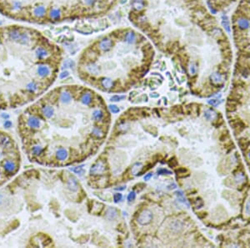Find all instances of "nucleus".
<instances>
[{
	"label": "nucleus",
	"mask_w": 250,
	"mask_h": 248,
	"mask_svg": "<svg viewBox=\"0 0 250 248\" xmlns=\"http://www.w3.org/2000/svg\"><path fill=\"white\" fill-rule=\"evenodd\" d=\"M9 39L19 44L27 45L29 42V37L26 33H20L18 30H13L9 33Z\"/></svg>",
	"instance_id": "f257e3e1"
},
{
	"label": "nucleus",
	"mask_w": 250,
	"mask_h": 248,
	"mask_svg": "<svg viewBox=\"0 0 250 248\" xmlns=\"http://www.w3.org/2000/svg\"><path fill=\"white\" fill-rule=\"evenodd\" d=\"M153 215L151 210H144L140 213L139 216L138 217V222L141 226H145L149 224L153 221Z\"/></svg>",
	"instance_id": "f03ea898"
},
{
	"label": "nucleus",
	"mask_w": 250,
	"mask_h": 248,
	"mask_svg": "<svg viewBox=\"0 0 250 248\" xmlns=\"http://www.w3.org/2000/svg\"><path fill=\"white\" fill-rule=\"evenodd\" d=\"M26 126L32 130H35V129H39L41 125V121L40 120L36 117L34 115L32 116H29V117L26 119Z\"/></svg>",
	"instance_id": "7ed1b4c3"
},
{
	"label": "nucleus",
	"mask_w": 250,
	"mask_h": 248,
	"mask_svg": "<svg viewBox=\"0 0 250 248\" xmlns=\"http://www.w3.org/2000/svg\"><path fill=\"white\" fill-rule=\"evenodd\" d=\"M106 170L105 165L102 161H98L96 162L94 165H93V166L90 169V174L91 175H101L103 174Z\"/></svg>",
	"instance_id": "20e7f679"
},
{
	"label": "nucleus",
	"mask_w": 250,
	"mask_h": 248,
	"mask_svg": "<svg viewBox=\"0 0 250 248\" xmlns=\"http://www.w3.org/2000/svg\"><path fill=\"white\" fill-rule=\"evenodd\" d=\"M112 46H113V42H112L111 39H107V38L103 39V40H101L99 44H98L100 50H102L103 52H107V51L110 50Z\"/></svg>",
	"instance_id": "39448f33"
},
{
	"label": "nucleus",
	"mask_w": 250,
	"mask_h": 248,
	"mask_svg": "<svg viewBox=\"0 0 250 248\" xmlns=\"http://www.w3.org/2000/svg\"><path fill=\"white\" fill-rule=\"evenodd\" d=\"M118 216V210L114 207H109L105 213V218L109 221H113Z\"/></svg>",
	"instance_id": "423d86ee"
},
{
	"label": "nucleus",
	"mask_w": 250,
	"mask_h": 248,
	"mask_svg": "<svg viewBox=\"0 0 250 248\" xmlns=\"http://www.w3.org/2000/svg\"><path fill=\"white\" fill-rule=\"evenodd\" d=\"M68 151L65 149L60 148L56 151V158H57L58 160L63 161V160L68 159Z\"/></svg>",
	"instance_id": "0eeeda50"
},
{
	"label": "nucleus",
	"mask_w": 250,
	"mask_h": 248,
	"mask_svg": "<svg viewBox=\"0 0 250 248\" xmlns=\"http://www.w3.org/2000/svg\"><path fill=\"white\" fill-rule=\"evenodd\" d=\"M37 72H38V75L40 77L44 78V77H47L48 75H49L50 70H49V68L48 66H46V65H39L38 67Z\"/></svg>",
	"instance_id": "6e6552de"
},
{
	"label": "nucleus",
	"mask_w": 250,
	"mask_h": 248,
	"mask_svg": "<svg viewBox=\"0 0 250 248\" xmlns=\"http://www.w3.org/2000/svg\"><path fill=\"white\" fill-rule=\"evenodd\" d=\"M42 114L44 116H45L46 118H52L53 115L54 114V109L49 106V105H46V106H44L42 108Z\"/></svg>",
	"instance_id": "1a4fd4ad"
},
{
	"label": "nucleus",
	"mask_w": 250,
	"mask_h": 248,
	"mask_svg": "<svg viewBox=\"0 0 250 248\" xmlns=\"http://www.w3.org/2000/svg\"><path fill=\"white\" fill-rule=\"evenodd\" d=\"M68 187L72 191H77L78 190V184L75 178L70 177L68 180Z\"/></svg>",
	"instance_id": "9d476101"
},
{
	"label": "nucleus",
	"mask_w": 250,
	"mask_h": 248,
	"mask_svg": "<svg viewBox=\"0 0 250 248\" xmlns=\"http://www.w3.org/2000/svg\"><path fill=\"white\" fill-rule=\"evenodd\" d=\"M72 99V96L70 93H68V91H63L60 94V101L63 104H68L71 102Z\"/></svg>",
	"instance_id": "9b49d317"
},
{
	"label": "nucleus",
	"mask_w": 250,
	"mask_h": 248,
	"mask_svg": "<svg viewBox=\"0 0 250 248\" xmlns=\"http://www.w3.org/2000/svg\"><path fill=\"white\" fill-rule=\"evenodd\" d=\"M237 24H238V26L239 27V29H248L250 26L249 21L246 19H243V18L238 19Z\"/></svg>",
	"instance_id": "f8f14e48"
},
{
	"label": "nucleus",
	"mask_w": 250,
	"mask_h": 248,
	"mask_svg": "<svg viewBox=\"0 0 250 248\" xmlns=\"http://www.w3.org/2000/svg\"><path fill=\"white\" fill-rule=\"evenodd\" d=\"M210 80L214 84H219L223 82V76L219 73H213L210 75Z\"/></svg>",
	"instance_id": "ddd939ff"
},
{
	"label": "nucleus",
	"mask_w": 250,
	"mask_h": 248,
	"mask_svg": "<svg viewBox=\"0 0 250 248\" xmlns=\"http://www.w3.org/2000/svg\"><path fill=\"white\" fill-rule=\"evenodd\" d=\"M86 68H87V70L90 74H93V75H98V74L100 73L99 67L97 65H95V64H89V65H88Z\"/></svg>",
	"instance_id": "4468645a"
},
{
	"label": "nucleus",
	"mask_w": 250,
	"mask_h": 248,
	"mask_svg": "<svg viewBox=\"0 0 250 248\" xmlns=\"http://www.w3.org/2000/svg\"><path fill=\"white\" fill-rule=\"evenodd\" d=\"M132 6L137 11H141L144 8V2L143 0H134L132 2Z\"/></svg>",
	"instance_id": "2eb2a0df"
},
{
	"label": "nucleus",
	"mask_w": 250,
	"mask_h": 248,
	"mask_svg": "<svg viewBox=\"0 0 250 248\" xmlns=\"http://www.w3.org/2000/svg\"><path fill=\"white\" fill-rule=\"evenodd\" d=\"M174 194H175V196H177L178 200H179V201H180L181 203H183V204H184V205H187L188 207H189V204L188 203V200H186V198H185V196H184V194H183V191H177L175 192Z\"/></svg>",
	"instance_id": "dca6fc26"
},
{
	"label": "nucleus",
	"mask_w": 250,
	"mask_h": 248,
	"mask_svg": "<svg viewBox=\"0 0 250 248\" xmlns=\"http://www.w3.org/2000/svg\"><path fill=\"white\" fill-rule=\"evenodd\" d=\"M46 13V9L44 6H39V7H36L34 9V16L36 17H39V18H41L43 16H44V14Z\"/></svg>",
	"instance_id": "f3484780"
},
{
	"label": "nucleus",
	"mask_w": 250,
	"mask_h": 248,
	"mask_svg": "<svg viewBox=\"0 0 250 248\" xmlns=\"http://www.w3.org/2000/svg\"><path fill=\"white\" fill-rule=\"evenodd\" d=\"M35 54H36V57L38 58V59H44V58H46L48 55H49L47 50L44 49H43V48H38V49H37L36 51H35Z\"/></svg>",
	"instance_id": "a211bd4d"
},
{
	"label": "nucleus",
	"mask_w": 250,
	"mask_h": 248,
	"mask_svg": "<svg viewBox=\"0 0 250 248\" xmlns=\"http://www.w3.org/2000/svg\"><path fill=\"white\" fill-rule=\"evenodd\" d=\"M124 40H125V42H127L128 44H134V43H135V41H136L135 34L134 32L127 33L125 37H124Z\"/></svg>",
	"instance_id": "6ab92c4d"
},
{
	"label": "nucleus",
	"mask_w": 250,
	"mask_h": 248,
	"mask_svg": "<svg viewBox=\"0 0 250 248\" xmlns=\"http://www.w3.org/2000/svg\"><path fill=\"white\" fill-rule=\"evenodd\" d=\"M92 101V95L90 93H85L83 94V96L81 98V102L85 104V105H88Z\"/></svg>",
	"instance_id": "aec40b11"
},
{
	"label": "nucleus",
	"mask_w": 250,
	"mask_h": 248,
	"mask_svg": "<svg viewBox=\"0 0 250 248\" xmlns=\"http://www.w3.org/2000/svg\"><path fill=\"white\" fill-rule=\"evenodd\" d=\"M101 84H102V86L104 87L105 89H110L113 87L114 82L109 78H104L101 80Z\"/></svg>",
	"instance_id": "412c9836"
},
{
	"label": "nucleus",
	"mask_w": 250,
	"mask_h": 248,
	"mask_svg": "<svg viewBox=\"0 0 250 248\" xmlns=\"http://www.w3.org/2000/svg\"><path fill=\"white\" fill-rule=\"evenodd\" d=\"M26 89H27L29 93L33 94L38 90V85H37L35 82H29L27 85H26Z\"/></svg>",
	"instance_id": "4be33fe9"
},
{
	"label": "nucleus",
	"mask_w": 250,
	"mask_h": 248,
	"mask_svg": "<svg viewBox=\"0 0 250 248\" xmlns=\"http://www.w3.org/2000/svg\"><path fill=\"white\" fill-rule=\"evenodd\" d=\"M215 116H216L215 112L213 111V110H211V109H208V110H207V111H205V113H204V117H205L207 120H214V119L215 118Z\"/></svg>",
	"instance_id": "5701e85b"
},
{
	"label": "nucleus",
	"mask_w": 250,
	"mask_h": 248,
	"mask_svg": "<svg viewBox=\"0 0 250 248\" xmlns=\"http://www.w3.org/2000/svg\"><path fill=\"white\" fill-rule=\"evenodd\" d=\"M50 16H51V18H52V19H59V18H60V16H61V12H60V10H59V9H57V8L51 10V12H50Z\"/></svg>",
	"instance_id": "b1692460"
},
{
	"label": "nucleus",
	"mask_w": 250,
	"mask_h": 248,
	"mask_svg": "<svg viewBox=\"0 0 250 248\" xmlns=\"http://www.w3.org/2000/svg\"><path fill=\"white\" fill-rule=\"evenodd\" d=\"M92 134L94 136L98 137V138H101V137L103 136V133L102 130L98 127H93V129L92 130Z\"/></svg>",
	"instance_id": "393cba45"
},
{
	"label": "nucleus",
	"mask_w": 250,
	"mask_h": 248,
	"mask_svg": "<svg viewBox=\"0 0 250 248\" xmlns=\"http://www.w3.org/2000/svg\"><path fill=\"white\" fill-rule=\"evenodd\" d=\"M75 67V62L73 60H71V59H67L63 62V68H73Z\"/></svg>",
	"instance_id": "a878e982"
},
{
	"label": "nucleus",
	"mask_w": 250,
	"mask_h": 248,
	"mask_svg": "<svg viewBox=\"0 0 250 248\" xmlns=\"http://www.w3.org/2000/svg\"><path fill=\"white\" fill-rule=\"evenodd\" d=\"M103 113L101 111L100 109L94 110L93 113V118L96 120H100L103 118Z\"/></svg>",
	"instance_id": "bb28decb"
},
{
	"label": "nucleus",
	"mask_w": 250,
	"mask_h": 248,
	"mask_svg": "<svg viewBox=\"0 0 250 248\" xmlns=\"http://www.w3.org/2000/svg\"><path fill=\"white\" fill-rule=\"evenodd\" d=\"M141 168H142V163H135L134 166L132 167V173L134 174V175H137Z\"/></svg>",
	"instance_id": "cd10ccee"
},
{
	"label": "nucleus",
	"mask_w": 250,
	"mask_h": 248,
	"mask_svg": "<svg viewBox=\"0 0 250 248\" xmlns=\"http://www.w3.org/2000/svg\"><path fill=\"white\" fill-rule=\"evenodd\" d=\"M70 171L75 172L76 174H78V175H83L84 173V170L83 169V166H79L74 168H70Z\"/></svg>",
	"instance_id": "c85d7f7f"
},
{
	"label": "nucleus",
	"mask_w": 250,
	"mask_h": 248,
	"mask_svg": "<svg viewBox=\"0 0 250 248\" xmlns=\"http://www.w3.org/2000/svg\"><path fill=\"white\" fill-rule=\"evenodd\" d=\"M158 175L159 176H162V175H172V171H168L167 169H163V168H161V169H158Z\"/></svg>",
	"instance_id": "c756f323"
},
{
	"label": "nucleus",
	"mask_w": 250,
	"mask_h": 248,
	"mask_svg": "<svg viewBox=\"0 0 250 248\" xmlns=\"http://www.w3.org/2000/svg\"><path fill=\"white\" fill-rule=\"evenodd\" d=\"M126 98L125 95H114L111 97V101H114V102H119V101H121V100H123Z\"/></svg>",
	"instance_id": "7c9ffc66"
},
{
	"label": "nucleus",
	"mask_w": 250,
	"mask_h": 248,
	"mask_svg": "<svg viewBox=\"0 0 250 248\" xmlns=\"http://www.w3.org/2000/svg\"><path fill=\"white\" fill-rule=\"evenodd\" d=\"M223 20L222 22V24H223V27H224V29L227 30V32L229 33L230 32V28H229V24H228V19H227V17H225V19H224V17H223Z\"/></svg>",
	"instance_id": "2f4dec72"
},
{
	"label": "nucleus",
	"mask_w": 250,
	"mask_h": 248,
	"mask_svg": "<svg viewBox=\"0 0 250 248\" xmlns=\"http://www.w3.org/2000/svg\"><path fill=\"white\" fill-rule=\"evenodd\" d=\"M189 73L191 75H194L197 73V65L194 63H192V64L189 65Z\"/></svg>",
	"instance_id": "473e14b6"
},
{
	"label": "nucleus",
	"mask_w": 250,
	"mask_h": 248,
	"mask_svg": "<svg viewBox=\"0 0 250 248\" xmlns=\"http://www.w3.org/2000/svg\"><path fill=\"white\" fill-rule=\"evenodd\" d=\"M204 206V201L201 198H198L195 200V207L196 209H199Z\"/></svg>",
	"instance_id": "72a5a7b5"
},
{
	"label": "nucleus",
	"mask_w": 250,
	"mask_h": 248,
	"mask_svg": "<svg viewBox=\"0 0 250 248\" xmlns=\"http://www.w3.org/2000/svg\"><path fill=\"white\" fill-rule=\"evenodd\" d=\"M109 109H110V111L112 113H114V114H117V113H119L120 111L119 108L117 106V105H114V104L109 105Z\"/></svg>",
	"instance_id": "f704fd0d"
},
{
	"label": "nucleus",
	"mask_w": 250,
	"mask_h": 248,
	"mask_svg": "<svg viewBox=\"0 0 250 248\" xmlns=\"http://www.w3.org/2000/svg\"><path fill=\"white\" fill-rule=\"evenodd\" d=\"M122 199H123V196H122V194H120V193H116V194H114V202L118 203L119 201L122 200Z\"/></svg>",
	"instance_id": "c9c22d12"
},
{
	"label": "nucleus",
	"mask_w": 250,
	"mask_h": 248,
	"mask_svg": "<svg viewBox=\"0 0 250 248\" xmlns=\"http://www.w3.org/2000/svg\"><path fill=\"white\" fill-rule=\"evenodd\" d=\"M135 198H136V193L134 191H131L129 194V196H128V200H129V202L133 201V200H134Z\"/></svg>",
	"instance_id": "e433bc0d"
},
{
	"label": "nucleus",
	"mask_w": 250,
	"mask_h": 248,
	"mask_svg": "<svg viewBox=\"0 0 250 248\" xmlns=\"http://www.w3.org/2000/svg\"><path fill=\"white\" fill-rule=\"evenodd\" d=\"M220 102L221 101H219L218 99H209V100H208V103L209 104L213 105V106H214V107L218 106V105L220 104Z\"/></svg>",
	"instance_id": "4c0bfd02"
},
{
	"label": "nucleus",
	"mask_w": 250,
	"mask_h": 248,
	"mask_svg": "<svg viewBox=\"0 0 250 248\" xmlns=\"http://www.w3.org/2000/svg\"><path fill=\"white\" fill-rule=\"evenodd\" d=\"M168 166H169L170 167H175V166H178V161H177V160L175 159V158H173V159H171L170 160H168Z\"/></svg>",
	"instance_id": "58836bf2"
},
{
	"label": "nucleus",
	"mask_w": 250,
	"mask_h": 248,
	"mask_svg": "<svg viewBox=\"0 0 250 248\" xmlns=\"http://www.w3.org/2000/svg\"><path fill=\"white\" fill-rule=\"evenodd\" d=\"M68 75H69V72L68 71H63L59 75V79L60 80H63V79L67 78Z\"/></svg>",
	"instance_id": "ea45409f"
},
{
	"label": "nucleus",
	"mask_w": 250,
	"mask_h": 248,
	"mask_svg": "<svg viewBox=\"0 0 250 248\" xmlns=\"http://www.w3.org/2000/svg\"><path fill=\"white\" fill-rule=\"evenodd\" d=\"M236 181L237 182H238V183H240V182H243V180H244V176H243V175H242L241 173H239L238 175L236 176Z\"/></svg>",
	"instance_id": "a19ab883"
},
{
	"label": "nucleus",
	"mask_w": 250,
	"mask_h": 248,
	"mask_svg": "<svg viewBox=\"0 0 250 248\" xmlns=\"http://www.w3.org/2000/svg\"><path fill=\"white\" fill-rule=\"evenodd\" d=\"M245 212L248 215H250V200H248V202L246 204V206H245Z\"/></svg>",
	"instance_id": "79ce46f5"
},
{
	"label": "nucleus",
	"mask_w": 250,
	"mask_h": 248,
	"mask_svg": "<svg viewBox=\"0 0 250 248\" xmlns=\"http://www.w3.org/2000/svg\"><path fill=\"white\" fill-rule=\"evenodd\" d=\"M152 176H153V173H148L147 175H145V176L143 177V179H144V181H149L150 179L152 178Z\"/></svg>",
	"instance_id": "37998d69"
},
{
	"label": "nucleus",
	"mask_w": 250,
	"mask_h": 248,
	"mask_svg": "<svg viewBox=\"0 0 250 248\" xmlns=\"http://www.w3.org/2000/svg\"><path fill=\"white\" fill-rule=\"evenodd\" d=\"M128 129H129V125H128L127 124H124V125H122L119 126V130H127Z\"/></svg>",
	"instance_id": "c03bdc74"
},
{
	"label": "nucleus",
	"mask_w": 250,
	"mask_h": 248,
	"mask_svg": "<svg viewBox=\"0 0 250 248\" xmlns=\"http://www.w3.org/2000/svg\"><path fill=\"white\" fill-rule=\"evenodd\" d=\"M187 172V170H186L185 168H180L178 170H177V173H179V174H185Z\"/></svg>",
	"instance_id": "a18cd8bd"
},
{
	"label": "nucleus",
	"mask_w": 250,
	"mask_h": 248,
	"mask_svg": "<svg viewBox=\"0 0 250 248\" xmlns=\"http://www.w3.org/2000/svg\"><path fill=\"white\" fill-rule=\"evenodd\" d=\"M176 188H177V186H176V184H174V183L168 186V190H173V189H176Z\"/></svg>",
	"instance_id": "49530a36"
},
{
	"label": "nucleus",
	"mask_w": 250,
	"mask_h": 248,
	"mask_svg": "<svg viewBox=\"0 0 250 248\" xmlns=\"http://www.w3.org/2000/svg\"><path fill=\"white\" fill-rule=\"evenodd\" d=\"M95 2V0H84V3L87 5H92Z\"/></svg>",
	"instance_id": "de8ad7c7"
},
{
	"label": "nucleus",
	"mask_w": 250,
	"mask_h": 248,
	"mask_svg": "<svg viewBox=\"0 0 250 248\" xmlns=\"http://www.w3.org/2000/svg\"><path fill=\"white\" fill-rule=\"evenodd\" d=\"M11 125H12V123L10 122L9 120H7L6 122L4 123V126H5V127H7V128L10 127V126H11Z\"/></svg>",
	"instance_id": "09e8293b"
},
{
	"label": "nucleus",
	"mask_w": 250,
	"mask_h": 248,
	"mask_svg": "<svg viewBox=\"0 0 250 248\" xmlns=\"http://www.w3.org/2000/svg\"><path fill=\"white\" fill-rule=\"evenodd\" d=\"M158 96H159V94L157 93H152L150 94V97H152V98H158Z\"/></svg>",
	"instance_id": "8fccbe9b"
},
{
	"label": "nucleus",
	"mask_w": 250,
	"mask_h": 248,
	"mask_svg": "<svg viewBox=\"0 0 250 248\" xmlns=\"http://www.w3.org/2000/svg\"><path fill=\"white\" fill-rule=\"evenodd\" d=\"M125 189H126V186H120V187H119V188H115V190H117V191H123V190H125Z\"/></svg>",
	"instance_id": "3c124183"
},
{
	"label": "nucleus",
	"mask_w": 250,
	"mask_h": 248,
	"mask_svg": "<svg viewBox=\"0 0 250 248\" xmlns=\"http://www.w3.org/2000/svg\"><path fill=\"white\" fill-rule=\"evenodd\" d=\"M3 201V196L1 193H0V204H1Z\"/></svg>",
	"instance_id": "603ef678"
},
{
	"label": "nucleus",
	"mask_w": 250,
	"mask_h": 248,
	"mask_svg": "<svg viewBox=\"0 0 250 248\" xmlns=\"http://www.w3.org/2000/svg\"><path fill=\"white\" fill-rule=\"evenodd\" d=\"M126 2H127V0H121L120 3H126Z\"/></svg>",
	"instance_id": "864d4df0"
},
{
	"label": "nucleus",
	"mask_w": 250,
	"mask_h": 248,
	"mask_svg": "<svg viewBox=\"0 0 250 248\" xmlns=\"http://www.w3.org/2000/svg\"><path fill=\"white\" fill-rule=\"evenodd\" d=\"M248 159L250 160V152H249V154H248Z\"/></svg>",
	"instance_id": "5fc2aeb1"
}]
</instances>
